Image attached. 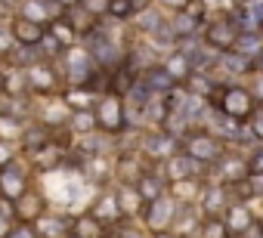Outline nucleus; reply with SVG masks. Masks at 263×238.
I'll return each mask as SVG.
<instances>
[{"label":"nucleus","instance_id":"obj_9","mask_svg":"<svg viewBox=\"0 0 263 238\" xmlns=\"http://www.w3.org/2000/svg\"><path fill=\"white\" fill-rule=\"evenodd\" d=\"M13 37H16L19 44H25V47H34V44H41V41H44V31H41V25H37V22L16 19V25H13Z\"/></svg>","mask_w":263,"mask_h":238},{"label":"nucleus","instance_id":"obj_16","mask_svg":"<svg viewBox=\"0 0 263 238\" xmlns=\"http://www.w3.org/2000/svg\"><path fill=\"white\" fill-rule=\"evenodd\" d=\"M93 127H99V124H96V114H90V111H84V108L74 111V133H87V136H90Z\"/></svg>","mask_w":263,"mask_h":238},{"label":"nucleus","instance_id":"obj_8","mask_svg":"<svg viewBox=\"0 0 263 238\" xmlns=\"http://www.w3.org/2000/svg\"><path fill=\"white\" fill-rule=\"evenodd\" d=\"M102 226L108 223V220H121L124 216V210H121V201H118V195H102L96 204H93V210H90Z\"/></svg>","mask_w":263,"mask_h":238},{"label":"nucleus","instance_id":"obj_7","mask_svg":"<svg viewBox=\"0 0 263 238\" xmlns=\"http://www.w3.org/2000/svg\"><path fill=\"white\" fill-rule=\"evenodd\" d=\"M13 210H16V220H19L22 226H31V223H37V220L44 216V198H37V195H22V198L13 204Z\"/></svg>","mask_w":263,"mask_h":238},{"label":"nucleus","instance_id":"obj_22","mask_svg":"<svg viewBox=\"0 0 263 238\" xmlns=\"http://www.w3.org/2000/svg\"><path fill=\"white\" fill-rule=\"evenodd\" d=\"M155 238H180V235H177V232H171V229H167V232H155Z\"/></svg>","mask_w":263,"mask_h":238},{"label":"nucleus","instance_id":"obj_15","mask_svg":"<svg viewBox=\"0 0 263 238\" xmlns=\"http://www.w3.org/2000/svg\"><path fill=\"white\" fill-rule=\"evenodd\" d=\"M31 87L34 90H41V93H47V90H53V74H50V68L47 65H41V68H31Z\"/></svg>","mask_w":263,"mask_h":238},{"label":"nucleus","instance_id":"obj_4","mask_svg":"<svg viewBox=\"0 0 263 238\" xmlns=\"http://www.w3.org/2000/svg\"><path fill=\"white\" fill-rule=\"evenodd\" d=\"M223 220H226V229H229L232 238H241V235H248L254 229V213L245 204H229Z\"/></svg>","mask_w":263,"mask_h":238},{"label":"nucleus","instance_id":"obj_14","mask_svg":"<svg viewBox=\"0 0 263 238\" xmlns=\"http://www.w3.org/2000/svg\"><path fill=\"white\" fill-rule=\"evenodd\" d=\"M201 238H232L229 229H226V220H217V216H208L201 223Z\"/></svg>","mask_w":263,"mask_h":238},{"label":"nucleus","instance_id":"obj_18","mask_svg":"<svg viewBox=\"0 0 263 238\" xmlns=\"http://www.w3.org/2000/svg\"><path fill=\"white\" fill-rule=\"evenodd\" d=\"M7 238H37V232L31 226H16V229L7 232Z\"/></svg>","mask_w":263,"mask_h":238},{"label":"nucleus","instance_id":"obj_10","mask_svg":"<svg viewBox=\"0 0 263 238\" xmlns=\"http://www.w3.org/2000/svg\"><path fill=\"white\" fill-rule=\"evenodd\" d=\"M37 238H65L71 229H65V220L62 216H56V213H47V216H41L37 220Z\"/></svg>","mask_w":263,"mask_h":238},{"label":"nucleus","instance_id":"obj_25","mask_svg":"<svg viewBox=\"0 0 263 238\" xmlns=\"http://www.w3.org/2000/svg\"><path fill=\"white\" fill-rule=\"evenodd\" d=\"M99 238H115V235H108V232H105V235H99Z\"/></svg>","mask_w":263,"mask_h":238},{"label":"nucleus","instance_id":"obj_27","mask_svg":"<svg viewBox=\"0 0 263 238\" xmlns=\"http://www.w3.org/2000/svg\"><path fill=\"white\" fill-rule=\"evenodd\" d=\"M260 232H263V223H260Z\"/></svg>","mask_w":263,"mask_h":238},{"label":"nucleus","instance_id":"obj_12","mask_svg":"<svg viewBox=\"0 0 263 238\" xmlns=\"http://www.w3.org/2000/svg\"><path fill=\"white\" fill-rule=\"evenodd\" d=\"M71 232H78V235H84V238H99V235H105L102 223H99L93 213H87V216H78V220H74V226H71Z\"/></svg>","mask_w":263,"mask_h":238},{"label":"nucleus","instance_id":"obj_5","mask_svg":"<svg viewBox=\"0 0 263 238\" xmlns=\"http://www.w3.org/2000/svg\"><path fill=\"white\" fill-rule=\"evenodd\" d=\"M223 114H229V117H248L251 114V93L248 90H241V87H235V90H226L223 93Z\"/></svg>","mask_w":263,"mask_h":238},{"label":"nucleus","instance_id":"obj_2","mask_svg":"<svg viewBox=\"0 0 263 238\" xmlns=\"http://www.w3.org/2000/svg\"><path fill=\"white\" fill-rule=\"evenodd\" d=\"M96 124L108 133H121L124 124H127V117H124V108L118 99H102L99 108H96Z\"/></svg>","mask_w":263,"mask_h":238},{"label":"nucleus","instance_id":"obj_19","mask_svg":"<svg viewBox=\"0 0 263 238\" xmlns=\"http://www.w3.org/2000/svg\"><path fill=\"white\" fill-rule=\"evenodd\" d=\"M13 229V220L4 213V210H0V238H7V232Z\"/></svg>","mask_w":263,"mask_h":238},{"label":"nucleus","instance_id":"obj_20","mask_svg":"<svg viewBox=\"0 0 263 238\" xmlns=\"http://www.w3.org/2000/svg\"><path fill=\"white\" fill-rule=\"evenodd\" d=\"M4 167H10V152H7L4 140H0V170H4Z\"/></svg>","mask_w":263,"mask_h":238},{"label":"nucleus","instance_id":"obj_11","mask_svg":"<svg viewBox=\"0 0 263 238\" xmlns=\"http://www.w3.org/2000/svg\"><path fill=\"white\" fill-rule=\"evenodd\" d=\"M137 192L143 195V201H158L161 192H164V183H161V176H155V173H143L140 183H137Z\"/></svg>","mask_w":263,"mask_h":238},{"label":"nucleus","instance_id":"obj_6","mask_svg":"<svg viewBox=\"0 0 263 238\" xmlns=\"http://www.w3.org/2000/svg\"><path fill=\"white\" fill-rule=\"evenodd\" d=\"M25 192H28V183H25V176L16 167H4V170H0V195H4L7 201H19Z\"/></svg>","mask_w":263,"mask_h":238},{"label":"nucleus","instance_id":"obj_3","mask_svg":"<svg viewBox=\"0 0 263 238\" xmlns=\"http://www.w3.org/2000/svg\"><path fill=\"white\" fill-rule=\"evenodd\" d=\"M186 155L192 161H217L220 158V146L208 133H195V136L186 140Z\"/></svg>","mask_w":263,"mask_h":238},{"label":"nucleus","instance_id":"obj_1","mask_svg":"<svg viewBox=\"0 0 263 238\" xmlns=\"http://www.w3.org/2000/svg\"><path fill=\"white\" fill-rule=\"evenodd\" d=\"M174 216H177V207H174L171 201H164V198L149 201V207H146V226H149L152 232H167V229H174Z\"/></svg>","mask_w":263,"mask_h":238},{"label":"nucleus","instance_id":"obj_24","mask_svg":"<svg viewBox=\"0 0 263 238\" xmlns=\"http://www.w3.org/2000/svg\"><path fill=\"white\" fill-rule=\"evenodd\" d=\"M65 238H84V235H78V232H68V235H65Z\"/></svg>","mask_w":263,"mask_h":238},{"label":"nucleus","instance_id":"obj_26","mask_svg":"<svg viewBox=\"0 0 263 238\" xmlns=\"http://www.w3.org/2000/svg\"><path fill=\"white\" fill-rule=\"evenodd\" d=\"M260 37H263V28H260Z\"/></svg>","mask_w":263,"mask_h":238},{"label":"nucleus","instance_id":"obj_23","mask_svg":"<svg viewBox=\"0 0 263 238\" xmlns=\"http://www.w3.org/2000/svg\"><path fill=\"white\" fill-rule=\"evenodd\" d=\"M118 238H140V235H134V232H124V235H118Z\"/></svg>","mask_w":263,"mask_h":238},{"label":"nucleus","instance_id":"obj_17","mask_svg":"<svg viewBox=\"0 0 263 238\" xmlns=\"http://www.w3.org/2000/svg\"><path fill=\"white\" fill-rule=\"evenodd\" d=\"M16 136H22V130H19V121H13V117H7V114H0V140H16Z\"/></svg>","mask_w":263,"mask_h":238},{"label":"nucleus","instance_id":"obj_13","mask_svg":"<svg viewBox=\"0 0 263 238\" xmlns=\"http://www.w3.org/2000/svg\"><path fill=\"white\" fill-rule=\"evenodd\" d=\"M223 201H226V189L223 186H214L208 195H204V213L208 216H217L223 210Z\"/></svg>","mask_w":263,"mask_h":238},{"label":"nucleus","instance_id":"obj_21","mask_svg":"<svg viewBox=\"0 0 263 238\" xmlns=\"http://www.w3.org/2000/svg\"><path fill=\"white\" fill-rule=\"evenodd\" d=\"M254 136H257V140H263V117H260V121L254 124Z\"/></svg>","mask_w":263,"mask_h":238}]
</instances>
